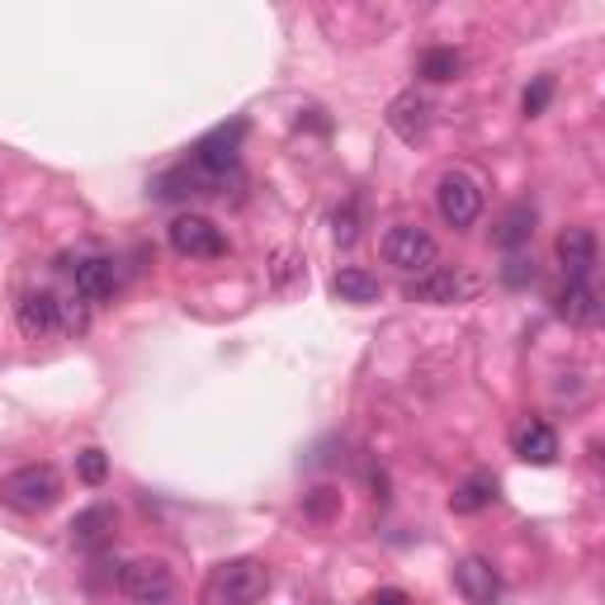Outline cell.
<instances>
[{
    "label": "cell",
    "instance_id": "cell-1",
    "mask_svg": "<svg viewBox=\"0 0 605 605\" xmlns=\"http://www.w3.org/2000/svg\"><path fill=\"white\" fill-rule=\"evenodd\" d=\"M270 592V567L261 559H227L209 573V605H256Z\"/></svg>",
    "mask_w": 605,
    "mask_h": 605
},
{
    "label": "cell",
    "instance_id": "cell-2",
    "mask_svg": "<svg viewBox=\"0 0 605 605\" xmlns=\"http://www.w3.org/2000/svg\"><path fill=\"white\" fill-rule=\"evenodd\" d=\"M0 497H6L14 511L39 516V511H47V507H57V497H62V474H57L53 464H24V468H14V474L6 478Z\"/></svg>",
    "mask_w": 605,
    "mask_h": 605
},
{
    "label": "cell",
    "instance_id": "cell-3",
    "mask_svg": "<svg viewBox=\"0 0 605 605\" xmlns=\"http://www.w3.org/2000/svg\"><path fill=\"white\" fill-rule=\"evenodd\" d=\"M383 261L397 265L402 275H426L441 265V246H435L426 227L397 223V227H389V237H383Z\"/></svg>",
    "mask_w": 605,
    "mask_h": 605
},
{
    "label": "cell",
    "instance_id": "cell-4",
    "mask_svg": "<svg viewBox=\"0 0 605 605\" xmlns=\"http://www.w3.org/2000/svg\"><path fill=\"white\" fill-rule=\"evenodd\" d=\"M166 237H171V251L184 256V261H223L227 256L223 227H217L213 217H204V213H180Z\"/></svg>",
    "mask_w": 605,
    "mask_h": 605
},
{
    "label": "cell",
    "instance_id": "cell-5",
    "mask_svg": "<svg viewBox=\"0 0 605 605\" xmlns=\"http://www.w3.org/2000/svg\"><path fill=\"white\" fill-rule=\"evenodd\" d=\"M435 209L449 227H474L482 213V184L468 171H445L441 184H435Z\"/></svg>",
    "mask_w": 605,
    "mask_h": 605
},
{
    "label": "cell",
    "instance_id": "cell-6",
    "mask_svg": "<svg viewBox=\"0 0 605 605\" xmlns=\"http://www.w3.org/2000/svg\"><path fill=\"white\" fill-rule=\"evenodd\" d=\"M119 586L124 596H132L138 605H166L176 596V577L171 567H166L161 559H132L119 567Z\"/></svg>",
    "mask_w": 605,
    "mask_h": 605
},
{
    "label": "cell",
    "instance_id": "cell-7",
    "mask_svg": "<svg viewBox=\"0 0 605 605\" xmlns=\"http://www.w3.org/2000/svg\"><path fill=\"white\" fill-rule=\"evenodd\" d=\"M62 270L72 275V289L81 302H109L119 294V265L109 256H81V261H66Z\"/></svg>",
    "mask_w": 605,
    "mask_h": 605
},
{
    "label": "cell",
    "instance_id": "cell-8",
    "mask_svg": "<svg viewBox=\"0 0 605 605\" xmlns=\"http://www.w3.org/2000/svg\"><path fill=\"white\" fill-rule=\"evenodd\" d=\"M14 322L29 341H43V336H62V298L47 289H29L14 302Z\"/></svg>",
    "mask_w": 605,
    "mask_h": 605
},
{
    "label": "cell",
    "instance_id": "cell-9",
    "mask_svg": "<svg viewBox=\"0 0 605 605\" xmlns=\"http://www.w3.org/2000/svg\"><path fill=\"white\" fill-rule=\"evenodd\" d=\"M454 586L464 592L468 605H497L501 601V573L492 567V559H482V553H468V559L454 563Z\"/></svg>",
    "mask_w": 605,
    "mask_h": 605
},
{
    "label": "cell",
    "instance_id": "cell-10",
    "mask_svg": "<svg viewBox=\"0 0 605 605\" xmlns=\"http://www.w3.org/2000/svg\"><path fill=\"white\" fill-rule=\"evenodd\" d=\"M474 289H478V284L468 279L464 270H454V265H435V270L416 275L407 284V298L412 302H464Z\"/></svg>",
    "mask_w": 605,
    "mask_h": 605
},
{
    "label": "cell",
    "instance_id": "cell-11",
    "mask_svg": "<svg viewBox=\"0 0 605 605\" xmlns=\"http://www.w3.org/2000/svg\"><path fill=\"white\" fill-rule=\"evenodd\" d=\"M431 99L426 95H416V91H402L389 99V114H383V124H389L402 142H422L426 132H431Z\"/></svg>",
    "mask_w": 605,
    "mask_h": 605
},
{
    "label": "cell",
    "instance_id": "cell-12",
    "mask_svg": "<svg viewBox=\"0 0 605 605\" xmlns=\"http://www.w3.org/2000/svg\"><path fill=\"white\" fill-rule=\"evenodd\" d=\"M596 256H601V246H596V232L592 227L559 232V261H563L567 279H586V275H592L596 270Z\"/></svg>",
    "mask_w": 605,
    "mask_h": 605
},
{
    "label": "cell",
    "instance_id": "cell-13",
    "mask_svg": "<svg viewBox=\"0 0 605 605\" xmlns=\"http://www.w3.org/2000/svg\"><path fill=\"white\" fill-rule=\"evenodd\" d=\"M511 449H516L526 464L549 468L553 459H559V431H553L549 422H526V426H516Z\"/></svg>",
    "mask_w": 605,
    "mask_h": 605
},
{
    "label": "cell",
    "instance_id": "cell-14",
    "mask_svg": "<svg viewBox=\"0 0 605 605\" xmlns=\"http://www.w3.org/2000/svg\"><path fill=\"white\" fill-rule=\"evenodd\" d=\"M559 317L573 327H596L601 322V294L592 289V279H567V289L559 294Z\"/></svg>",
    "mask_w": 605,
    "mask_h": 605
},
{
    "label": "cell",
    "instance_id": "cell-15",
    "mask_svg": "<svg viewBox=\"0 0 605 605\" xmlns=\"http://www.w3.org/2000/svg\"><path fill=\"white\" fill-rule=\"evenodd\" d=\"M114 507H105V501H99V507H86L81 511L76 520H72V544L76 549H99L114 534Z\"/></svg>",
    "mask_w": 605,
    "mask_h": 605
},
{
    "label": "cell",
    "instance_id": "cell-16",
    "mask_svg": "<svg viewBox=\"0 0 605 605\" xmlns=\"http://www.w3.org/2000/svg\"><path fill=\"white\" fill-rule=\"evenodd\" d=\"M331 294L341 302H355V308H364V302H379V279L360 270V265H346V270H336L331 279Z\"/></svg>",
    "mask_w": 605,
    "mask_h": 605
},
{
    "label": "cell",
    "instance_id": "cell-17",
    "mask_svg": "<svg viewBox=\"0 0 605 605\" xmlns=\"http://www.w3.org/2000/svg\"><path fill=\"white\" fill-rule=\"evenodd\" d=\"M497 501V482L492 478H464L459 487H454V497H449V511L454 516H478V511H487Z\"/></svg>",
    "mask_w": 605,
    "mask_h": 605
},
{
    "label": "cell",
    "instance_id": "cell-18",
    "mask_svg": "<svg viewBox=\"0 0 605 605\" xmlns=\"http://www.w3.org/2000/svg\"><path fill=\"white\" fill-rule=\"evenodd\" d=\"M534 237V209L530 204H511L507 209V217L497 223V232H492V242L501 246V251H520Z\"/></svg>",
    "mask_w": 605,
    "mask_h": 605
},
{
    "label": "cell",
    "instance_id": "cell-19",
    "mask_svg": "<svg viewBox=\"0 0 605 605\" xmlns=\"http://www.w3.org/2000/svg\"><path fill=\"white\" fill-rule=\"evenodd\" d=\"M454 72H459V53H454V47H426L422 53L426 81H454Z\"/></svg>",
    "mask_w": 605,
    "mask_h": 605
},
{
    "label": "cell",
    "instance_id": "cell-20",
    "mask_svg": "<svg viewBox=\"0 0 605 605\" xmlns=\"http://www.w3.org/2000/svg\"><path fill=\"white\" fill-rule=\"evenodd\" d=\"M534 279H540V270H534V256H520V251H511L507 265H501V284H507V289H530Z\"/></svg>",
    "mask_w": 605,
    "mask_h": 605
},
{
    "label": "cell",
    "instance_id": "cell-21",
    "mask_svg": "<svg viewBox=\"0 0 605 605\" xmlns=\"http://www.w3.org/2000/svg\"><path fill=\"white\" fill-rule=\"evenodd\" d=\"M76 478L91 482V487H99V482L109 478V454H105V449H81V454H76Z\"/></svg>",
    "mask_w": 605,
    "mask_h": 605
},
{
    "label": "cell",
    "instance_id": "cell-22",
    "mask_svg": "<svg viewBox=\"0 0 605 605\" xmlns=\"http://www.w3.org/2000/svg\"><path fill=\"white\" fill-rule=\"evenodd\" d=\"M549 99H553V76H534L526 95H520V109H526V119H540V114L549 109Z\"/></svg>",
    "mask_w": 605,
    "mask_h": 605
},
{
    "label": "cell",
    "instance_id": "cell-23",
    "mask_svg": "<svg viewBox=\"0 0 605 605\" xmlns=\"http://www.w3.org/2000/svg\"><path fill=\"white\" fill-rule=\"evenodd\" d=\"M331 232H336V242H341V246H350V242L360 237V213H355V199H346V204L331 213Z\"/></svg>",
    "mask_w": 605,
    "mask_h": 605
},
{
    "label": "cell",
    "instance_id": "cell-24",
    "mask_svg": "<svg viewBox=\"0 0 605 605\" xmlns=\"http://www.w3.org/2000/svg\"><path fill=\"white\" fill-rule=\"evenodd\" d=\"M91 327V302L81 298H62V336H76Z\"/></svg>",
    "mask_w": 605,
    "mask_h": 605
},
{
    "label": "cell",
    "instance_id": "cell-25",
    "mask_svg": "<svg viewBox=\"0 0 605 605\" xmlns=\"http://www.w3.org/2000/svg\"><path fill=\"white\" fill-rule=\"evenodd\" d=\"M336 507H341V492H331V487H317V492L302 501V511H308L312 520H331Z\"/></svg>",
    "mask_w": 605,
    "mask_h": 605
},
{
    "label": "cell",
    "instance_id": "cell-26",
    "mask_svg": "<svg viewBox=\"0 0 605 605\" xmlns=\"http://www.w3.org/2000/svg\"><path fill=\"white\" fill-rule=\"evenodd\" d=\"M369 605H412L407 592H397V586H383V592L369 596Z\"/></svg>",
    "mask_w": 605,
    "mask_h": 605
}]
</instances>
